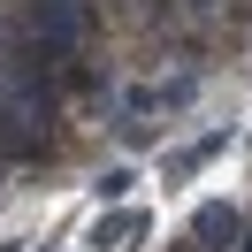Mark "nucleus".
Here are the masks:
<instances>
[{
	"mask_svg": "<svg viewBox=\"0 0 252 252\" xmlns=\"http://www.w3.org/2000/svg\"><path fill=\"white\" fill-rule=\"evenodd\" d=\"M77 31H84V16H77V0H31V38L46 54H77Z\"/></svg>",
	"mask_w": 252,
	"mask_h": 252,
	"instance_id": "nucleus-1",
	"label": "nucleus"
},
{
	"mask_svg": "<svg viewBox=\"0 0 252 252\" xmlns=\"http://www.w3.org/2000/svg\"><path fill=\"white\" fill-rule=\"evenodd\" d=\"M237 237H245V214H237L229 199H214V206H199V221H191V245H199V252H229Z\"/></svg>",
	"mask_w": 252,
	"mask_h": 252,
	"instance_id": "nucleus-2",
	"label": "nucleus"
},
{
	"mask_svg": "<svg viewBox=\"0 0 252 252\" xmlns=\"http://www.w3.org/2000/svg\"><path fill=\"white\" fill-rule=\"evenodd\" d=\"M130 237H145V214L115 206V214H99V221H92V237H84V245H92V252H123Z\"/></svg>",
	"mask_w": 252,
	"mask_h": 252,
	"instance_id": "nucleus-3",
	"label": "nucleus"
},
{
	"mask_svg": "<svg viewBox=\"0 0 252 252\" xmlns=\"http://www.w3.org/2000/svg\"><path fill=\"white\" fill-rule=\"evenodd\" d=\"M221 145H229V130H214V138H199V145H184V153L168 160V184H176V176H191V168H206V160H214Z\"/></svg>",
	"mask_w": 252,
	"mask_h": 252,
	"instance_id": "nucleus-4",
	"label": "nucleus"
},
{
	"mask_svg": "<svg viewBox=\"0 0 252 252\" xmlns=\"http://www.w3.org/2000/svg\"><path fill=\"white\" fill-rule=\"evenodd\" d=\"M130 184H138V168H107V176H99V199H123Z\"/></svg>",
	"mask_w": 252,
	"mask_h": 252,
	"instance_id": "nucleus-5",
	"label": "nucleus"
},
{
	"mask_svg": "<svg viewBox=\"0 0 252 252\" xmlns=\"http://www.w3.org/2000/svg\"><path fill=\"white\" fill-rule=\"evenodd\" d=\"M176 252H199V245H176Z\"/></svg>",
	"mask_w": 252,
	"mask_h": 252,
	"instance_id": "nucleus-6",
	"label": "nucleus"
},
{
	"mask_svg": "<svg viewBox=\"0 0 252 252\" xmlns=\"http://www.w3.org/2000/svg\"><path fill=\"white\" fill-rule=\"evenodd\" d=\"M0 252H8V245H0Z\"/></svg>",
	"mask_w": 252,
	"mask_h": 252,
	"instance_id": "nucleus-7",
	"label": "nucleus"
},
{
	"mask_svg": "<svg viewBox=\"0 0 252 252\" xmlns=\"http://www.w3.org/2000/svg\"><path fill=\"white\" fill-rule=\"evenodd\" d=\"M245 252H252V245H245Z\"/></svg>",
	"mask_w": 252,
	"mask_h": 252,
	"instance_id": "nucleus-8",
	"label": "nucleus"
}]
</instances>
